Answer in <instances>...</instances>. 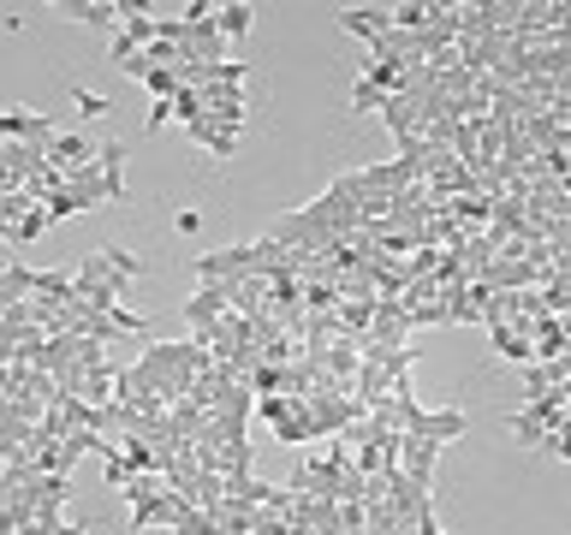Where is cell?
Returning <instances> with one entry per match:
<instances>
[{"instance_id": "obj_10", "label": "cell", "mask_w": 571, "mask_h": 535, "mask_svg": "<svg viewBox=\"0 0 571 535\" xmlns=\"http://www.w3.org/2000/svg\"><path fill=\"white\" fill-rule=\"evenodd\" d=\"M494 334V357H506V363H536V346H530V327H488Z\"/></svg>"}, {"instance_id": "obj_23", "label": "cell", "mask_w": 571, "mask_h": 535, "mask_svg": "<svg viewBox=\"0 0 571 535\" xmlns=\"http://www.w3.org/2000/svg\"><path fill=\"white\" fill-rule=\"evenodd\" d=\"M411 530H417V535H447V530H440V518H435V512H423Z\"/></svg>"}, {"instance_id": "obj_1", "label": "cell", "mask_w": 571, "mask_h": 535, "mask_svg": "<svg viewBox=\"0 0 571 535\" xmlns=\"http://www.w3.org/2000/svg\"><path fill=\"white\" fill-rule=\"evenodd\" d=\"M120 494L132 500V530L137 535H144V530H173V524H179V512L190 506L185 494H173L161 476H132Z\"/></svg>"}, {"instance_id": "obj_4", "label": "cell", "mask_w": 571, "mask_h": 535, "mask_svg": "<svg viewBox=\"0 0 571 535\" xmlns=\"http://www.w3.org/2000/svg\"><path fill=\"white\" fill-rule=\"evenodd\" d=\"M440 452H447L440 440L405 435V440H399V476H405V482H417V488H435V464H440Z\"/></svg>"}, {"instance_id": "obj_14", "label": "cell", "mask_w": 571, "mask_h": 535, "mask_svg": "<svg viewBox=\"0 0 571 535\" xmlns=\"http://www.w3.org/2000/svg\"><path fill=\"white\" fill-rule=\"evenodd\" d=\"M42 233H48V209L36 202V209H24V221L7 233V245H30V238H42Z\"/></svg>"}, {"instance_id": "obj_19", "label": "cell", "mask_w": 571, "mask_h": 535, "mask_svg": "<svg viewBox=\"0 0 571 535\" xmlns=\"http://www.w3.org/2000/svg\"><path fill=\"white\" fill-rule=\"evenodd\" d=\"M125 155H132V149H125V144H101V149H96V167H108V173H125Z\"/></svg>"}, {"instance_id": "obj_3", "label": "cell", "mask_w": 571, "mask_h": 535, "mask_svg": "<svg viewBox=\"0 0 571 535\" xmlns=\"http://www.w3.org/2000/svg\"><path fill=\"white\" fill-rule=\"evenodd\" d=\"M72 286H78V298L90 303V310H113V303H120V291H125V279L101 262V250H90V257L78 262V274H72Z\"/></svg>"}, {"instance_id": "obj_17", "label": "cell", "mask_w": 571, "mask_h": 535, "mask_svg": "<svg viewBox=\"0 0 571 535\" xmlns=\"http://www.w3.org/2000/svg\"><path fill=\"white\" fill-rule=\"evenodd\" d=\"M96 250H101V262H108L120 279H137V274H144V262H137L132 250H120V245H96Z\"/></svg>"}, {"instance_id": "obj_22", "label": "cell", "mask_w": 571, "mask_h": 535, "mask_svg": "<svg viewBox=\"0 0 571 535\" xmlns=\"http://www.w3.org/2000/svg\"><path fill=\"white\" fill-rule=\"evenodd\" d=\"M291 530V518H281V512H262V524H257V535H286Z\"/></svg>"}, {"instance_id": "obj_5", "label": "cell", "mask_w": 571, "mask_h": 535, "mask_svg": "<svg viewBox=\"0 0 571 535\" xmlns=\"http://www.w3.org/2000/svg\"><path fill=\"white\" fill-rule=\"evenodd\" d=\"M334 24H339V30H351V36H363V42L375 48L381 36L393 30V12H381V7H339Z\"/></svg>"}, {"instance_id": "obj_6", "label": "cell", "mask_w": 571, "mask_h": 535, "mask_svg": "<svg viewBox=\"0 0 571 535\" xmlns=\"http://www.w3.org/2000/svg\"><path fill=\"white\" fill-rule=\"evenodd\" d=\"M381 120H387V132L393 137H399V144H411V137H417V101L411 96H405V89H393V96H381Z\"/></svg>"}, {"instance_id": "obj_20", "label": "cell", "mask_w": 571, "mask_h": 535, "mask_svg": "<svg viewBox=\"0 0 571 535\" xmlns=\"http://www.w3.org/2000/svg\"><path fill=\"white\" fill-rule=\"evenodd\" d=\"M548 452L560 458V464H571V423H566V428H554V435H548Z\"/></svg>"}, {"instance_id": "obj_24", "label": "cell", "mask_w": 571, "mask_h": 535, "mask_svg": "<svg viewBox=\"0 0 571 535\" xmlns=\"http://www.w3.org/2000/svg\"><path fill=\"white\" fill-rule=\"evenodd\" d=\"M173 226H179V233H197V226H202V214H197V209H185V214H173Z\"/></svg>"}, {"instance_id": "obj_11", "label": "cell", "mask_w": 571, "mask_h": 535, "mask_svg": "<svg viewBox=\"0 0 571 535\" xmlns=\"http://www.w3.org/2000/svg\"><path fill=\"white\" fill-rule=\"evenodd\" d=\"M24 298H36V268L7 262L0 268V303H24Z\"/></svg>"}, {"instance_id": "obj_12", "label": "cell", "mask_w": 571, "mask_h": 535, "mask_svg": "<svg viewBox=\"0 0 571 535\" xmlns=\"http://www.w3.org/2000/svg\"><path fill=\"white\" fill-rule=\"evenodd\" d=\"M245 387L257 393V399H269V393H286V369H281V363H262V357H257V363L245 369Z\"/></svg>"}, {"instance_id": "obj_8", "label": "cell", "mask_w": 571, "mask_h": 535, "mask_svg": "<svg viewBox=\"0 0 571 535\" xmlns=\"http://www.w3.org/2000/svg\"><path fill=\"white\" fill-rule=\"evenodd\" d=\"M60 12H66V18H78V24H96V30H108V24L120 30V18H125L120 0H66Z\"/></svg>"}, {"instance_id": "obj_9", "label": "cell", "mask_w": 571, "mask_h": 535, "mask_svg": "<svg viewBox=\"0 0 571 535\" xmlns=\"http://www.w3.org/2000/svg\"><path fill=\"white\" fill-rule=\"evenodd\" d=\"M185 132H190V144H202L209 155H221V161H233V155H238V137H233V132H221V125H214L209 113H202V120H190Z\"/></svg>"}, {"instance_id": "obj_16", "label": "cell", "mask_w": 571, "mask_h": 535, "mask_svg": "<svg viewBox=\"0 0 571 535\" xmlns=\"http://www.w3.org/2000/svg\"><path fill=\"white\" fill-rule=\"evenodd\" d=\"M42 209H48V226H54V221H72V214H84L90 202H84L78 190H60V197H48Z\"/></svg>"}, {"instance_id": "obj_18", "label": "cell", "mask_w": 571, "mask_h": 535, "mask_svg": "<svg viewBox=\"0 0 571 535\" xmlns=\"http://www.w3.org/2000/svg\"><path fill=\"white\" fill-rule=\"evenodd\" d=\"M72 108H78L84 113V120H101V113H108V96H96V89H72Z\"/></svg>"}, {"instance_id": "obj_7", "label": "cell", "mask_w": 571, "mask_h": 535, "mask_svg": "<svg viewBox=\"0 0 571 535\" xmlns=\"http://www.w3.org/2000/svg\"><path fill=\"white\" fill-rule=\"evenodd\" d=\"M250 24H257V7H245V0H226V7L214 12V30H221V42H226V48L245 42Z\"/></svg>"}, {"instance_id": "obj_13", "label": "cell", "mask_w": 571, "mask_h": 535, "mask_svg": "<svg viewBox=\"0 0 571 535\" xmlns=\"http://www.w3.org/2000/svg\"><path fill=\"white\" fill-rule=\"evenodd\" d=\"M554 387H560L554 363H524V399H548Z\"/></svg>"}, {"instance_id": "obj_15", "label": "cell", "mask_w": 571, "mask_h": 535, "mask_svg": "<svg viewBox=\"0 0 571 535\" xmlns=\"http://www.w3.org/2000/svg\"><path fill=\"white\" fill-rule=\"evenodd\" d=\"M173 535H226V530L214 524V518L202 512V506H185V512H179V524H173Z\"/></svg>"}, {"instance_id": "obj_2", "label": "cell", "mask_w": 571, "mask_h": 535, "mask_svg": "<svg viewBox=\"0 0 571 535\" xmlns=\"http://www.w3.org/2000/svg\"><path fill=\"white\" fill-rule=\"evenodd\" d=\"M120 30H113L108 42V66H125V60H137L149 42H156V7L149 0H120Z\"/></svg>"}, {"instance_id": "obj_21", "label": "cell", "mask_w": 571, "mask_h": 535, "mask_svg": "<svg viewBox=\"0 0 571 535\" xmlns=\"http://www.w3.org/2000/svg\"><path fill=\"white\" fill-rule=\"evenodd\" d=\"M161 125H173V101H156V113H149V125H144V132H149V137H156V132H161Z\"/></svg>"}]
</instances>
